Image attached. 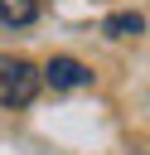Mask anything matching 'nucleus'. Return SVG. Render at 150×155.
Here are the masks:
<instances>
[{
	"mask_svg": "<svg viewBox=\"0 0 150 155\" xmlns=\"http://www.w3.org/2000/svg\"><path fill=\"white\" fill-rule=\"evenodd\" d=\"M39 92V68L0 53V107H29Z\"/></svg>",
	"mask_w": 150,
	"mask_h": 155,
	"instance_id": "f257e3e1",
	"label": "nucleus"
},
{
	"mask_svg": "<svg viewBox=\"0 0 150 155\" xmlns=\"http://www.w3.org/2000/svg\"><path fill=\"white\" fill-rule=\"evenodd\" d=\"M39 19V0H0V24L10 29H24Z\"/></svg>",
	"mask_w": 150,
	"mask_h": 155,
	"instance_id": "7ed1b4c3",
	"label": "nucleus"
},
{
	"mask_svg": "<svg viewBox=\"0 0 150 155\" xmlns=\"http://www.w3.org/2000/svg\"><path fill=\"white\" fill-rule=\"evenodd\" d=\"M140 24H145L140 15H111L106 19V34L111 39H126V34H140Z\"/></svg>",
	"mask_w": 150,
	"mask_h": 155,
	"instance_id": "20e7f679",
	"label": "nucleus"
},
{
	"mask_svg": "<svg viewBox=\"0 0 150 155\" xmlns=\"http://www.w3.org/2000/svg\"><path fill=\"white\" fill-rule=\"evenodd\" d=\"M39 82H53V87H87L92 73H87L77 58H53V63L39 73Z\"/></svg>",
	"mask_w": 150,
	"mask_h": 155,
	"instance_id": "f03ea898",
	"label": "nucleus"
}]
</instances>
